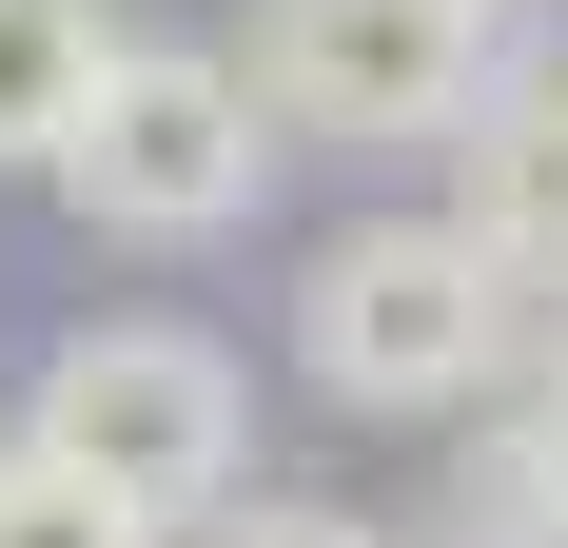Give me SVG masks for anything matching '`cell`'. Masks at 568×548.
I'll return each instance as SVG.
<instances>
[{
	"instance_id": "obj_9",
	"label": "cell",
	"mask_w": 568,
	"mask_h": 548,
	"mask_svg": "<svg viewBox=\"0 0 568 548\" xmlns=\"http://www.w3.org/2000/svg\"><path fill=\"white\" fill-rule=\"evenodd\" d=\"M176 548H393L373 509H314V490H235L216 529H176Z\"/></svg>"
},
{
	"instance_id": "obj_5",
	"label": "cell",
	"mask_w": 568,
	"mask_h": 548,
	"mask_svg": "<svg viewBox=\"0 0 568 548\" xmlns=\"http://www.w3.org/2000/svg\"><path fill=\"white\" fill-rule=\"evenodd\" d=\"M432 216L510 274L529 314H568V59H510V79L452 118V196H432Z\"/></svg>"
},
{
	"instance_id": "obj_8",
	"label": "cell",
	"mask_w": 568,
	"mask_h": 548,
	"mask_svg": "<svg viewBox=\"0 0 568 548\" xmlns=\"http://www.w3.org/2000/svg\"><path fill=\"white\" fill-rule=\"evenodd\" d=\"M0 548H158L138 509H99L79 470H40V450H0Z\"/></svg>"
},
{
	"instance_id": "obj_7",
	"label": "cell",
	"mask_w": 568,
	"mask_h": 548,
	"mask_svg": "<svg viewBox=\"0 0 568 548\" xmlns=\"http://www.w3.org/2000/svg\"><path fill=\"white\" fill-rule=\"evenodd\" d=\"M99 59H118V0H0V176L59 158V118H79Z\"/></svg>"
},
{
	"instance_id": "obj_1",
	"label": "cell",
	"mask_w": 568,
	"mask_h": 548,
	"mask_svg": "<svg viewBox=\"0 0 568 548\" xmlns=\"http://www.w3.org/2000/svg\"><path fill=\"white\" fill-rule=\"evenodd\" d=\"M529 333L549 314H529L432 196H373V216H334L294 255V373L334 392L353 432H470V412H510Z\"/></svg>"
},
{
	"instance_id": "obj_6",
	"label": "cell",
	"mask_w": 568,
	"mask_h": 548,
	"mask_svg": "<svg viewBox=\"0 0 568 548\" xmlns=\"http://www.w3.org/2000/svg\"><path fill=\"white\" fill-rule=\"evenodd\" d=\"M452 548H568V314L529 333L510 412H470V470H452Z\"/></svg>"
},
{
	"instance_id": "obj_4",
	"label": "cell",
	"mask_w": 568,
	"mask_h": 548,
	"mask_svg": "<svg viewBox=\"0 0 568 548\" xmlns=\"http://www.w3.org/2000/svg\"><path fill=\"white\" fill-rule=\"evenodd\" d=\"M235 79L294 158H452V118L510 79V0H255Z\"/></svg>"
},
{
	"instance_id": "obj_2",
	"label": "cell",
	"mask_w": 568,
	"mask_h": 548,
	"mask_svg": "<svg viewBox=\"0 0 568 548\" xmlns=\"http://www.w3.org/2000/svg\"><path fill=\"white\" fill-rule=\"evenodd\" d=\"M275 176H294V138H275V99H255L216 40L118 20V59L79 79V118H59L40 196H59L79 235H118V255H216V235L275 216Z\"/></svg>"
},
{
	"instance_id": "obj_3",
	"label": "cell",
	"mask_w": 568,
	"mask_h": 548,
	"mask_svg": "<svg viewBox=\"0 0 568 548\" xmlns=\"http://www.w3.org/2000/svg\"><path fill=\"white\" fill-rule=\"evenodd\" d=\"M0 450H40V470H79L99 509H138V529H216L235 490H255V373H235L196 314H79L20 373V412H0Z\"/></svg>"
}]
</instances>
